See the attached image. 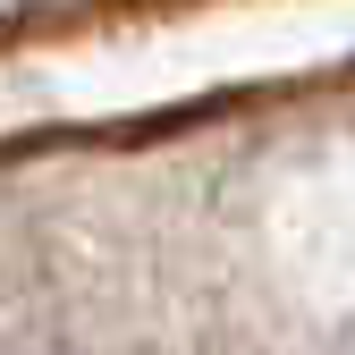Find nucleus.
Instances as JSON below:
<instances>
[{"mask_svg": "<svg viewBox=\"0 0 355 355\" xmlns=\"http://www.w3.org/2000/svg\"><path fill=\"white\" fill-rule=\"evenodd\" d=\"M0 355H60V347H0Z\"/></svg>", "mask_w": 355, "mask_h": 355, "instance_id": "f257e3e1", "label": "nucleus"}]
</instances>
